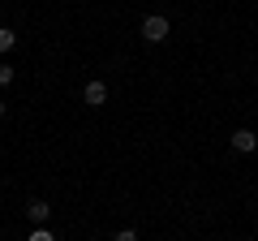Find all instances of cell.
<instances>
[{"label":"cell","instance_id":"ba28073f","mask_svg":"<svg viewBox=\"0 0 258 241\" xmlns=\"http://www.w3.org/2000/svg\"><path fill=\"white\" fill-rule=\"evenodd\" d=\"M112 241H138V232H134V228H120V232H116Z\"/></svg>","mask_w":258,"mask_h":241},{"label":"cell","instance_id":"7a4b0ae2","mask_svg":"<svg viewBox=\"0 0 258 241\" xmlns=\"http://www.w3.org/2000/svg\"><path fill=\"white\" fill-rule=\"evenodd\" d=\"M82 99L91 103V108H103V103H108V82H99V78H91V82L82 86Z\"/></svg>","mask_w":258,"mask_h":241},{"label":"cell","instance_id":"9c48e42d","mask_svg":"<svg viewBox=\"0 0 258 241\" xmlns=\"http://www.w3.org/2000/svg\"><path fill=\"white\" fill-rule=\"evenodd\" d=\"M0 116H5V99H0Z\"/></svg>","mask_w":258,"mask_h":241},{"label":"cell","instance_id":"6da1fadb","mask_svg":"<svg viewBox=\"0 0 258 241\" xmlns=\"http://www.w3.org/2000/svg\"><path fill=\"white\" fill-rule=\"evenodd\" d=\"M168 35H172V26H168L164 13H151V18L142 22V39H147V43H164Z\"/></svg>","mask_w":258,"mask_h":241},{"label":"cell","instance_id":"30bf717a","mask_svg":"<svg viewBox=\"0 0 258 241\" xmlns=\"http://www.w3.org/2000/svg\"><path fill=\"white\" fill-rule=\"evenodd\" d=\"M254 134H258V130H254Z\"/></svg>","mask_w":258,"mask_h":241},{"label":"cell","instance_id":"3957f363","mask_svg":"<svg viewBox=\"0 0 258 241\" xmlns=\"http://www.w3.org/2000/svg\"><path fill=\"white\" fill-rule=\"evenodd\" d=\"M254 147H258V134H254V130H232V151H241V155H249Z\"/></svg>","mask_w":258,"mask_h":241},{"label":"cell","instance_id":"277c9868","mask_svg":"<svg viewBox=\"0 0 258 241\" xmlns=\"http://www.w3.org/2000/svg\"><path fill=\"white\" fill-rule=\"evenodd\" d=\"M26 215H30V224H47L52 220V203H43V198H35V203H26Z\"/></svg>","mask_w":258,"mask_h":241},{"label":"cell","instance_id":"5b68a950","mask_svg":"<svg viewBox=\"0 0 258 241\" xmlns=\"http://www.w3.org/2000/svg\"><path fill=\"white\" fill-rule=\"evenodd\" d=\"M13 47H18V35H13L9 26H0V56H5V52H13Z\"/></svg>","mask_w":258,"mask_h":241},{"label":"cell","instance_id":"52a82bcc","mask_svg":"<svg viewBox=\"0 0 258 241\" xmlns=\"http://www.w3.org/2000/svg\"><path fill=\"white\" fill-rule=\"evenodd\" d=\"M13 78H18V69L9 61H0V86H13Z\"/></svg>","mask_w":258,"mask_h":241},{"label":"cell","instance_id":"8992f818","mask_svg":"<svg viewBox=\"0 0 258 241\" xmlns=\"http://www.w3.org/2000/svg\"><path fill=\"white\" fill-rule=\"evenodd\" d=\"M26 241H56V232L47 228V224H39V228H30V232H26Z\"/></svg>","mask_w":258,"mask_h":241}]
</instances>
